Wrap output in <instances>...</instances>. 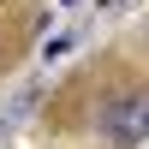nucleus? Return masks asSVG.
<instances>
[{"instance_id": "obj_1", "label": "nucleus", "mask_w": 149, "mask_h": 149, "mask_svg": "<svg viewBox=\"0 0 149 149\" xmlns=\"http://www.w3.org/2000/svg\"><path fill=\"white\" fill-rule=\"evenodd\" d=\"M102 137L113 149H137L149 137V90H125L102 102Z\"/></svg>"}]
</instances>
